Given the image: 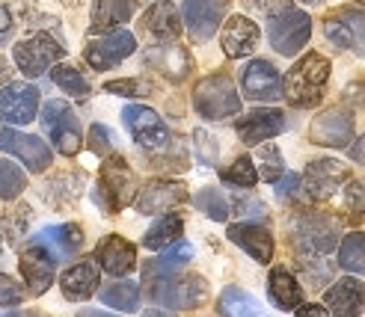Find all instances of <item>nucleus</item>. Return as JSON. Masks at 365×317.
<instances>
[{
  "label": "nucleus",
  "mask_w": 365,
  "mask_h": 317,
  "mask_svg": "<svg viewBox=\"0 0 365 317\" xmlns=\"http://www.w3.org/2000/svg\"><path fill=\"white\" fill-rule=\"evenodd\" d=\"M244 95L250 101H279L282 98V78L273 63L252 60L241 74Z\"/></svg>",
  "instance_id": "14"
},
{
  "label": "nucleus",
  "mask_w": 365,
  "mask_h": 317,
  "mask_svg": "<svg viewBox=\"0 0 365 317\" xmlns=\"http://www.w3.org/2000/svg\"><path fill=\"white\" fill-rule=\"evenodd\" d=\"M259 172H262V178L264 181H277L282 172H285V163H282V155H279V148L277 145H262L259 148Z\"/></svg>",
  "instance_id": "39"
},
{
  "label": "nucleus",
  "mask_w": 365,
  "mask_h": 317,
  "mask_svg": "<svg viewBox=\"0 0 365 317\" xmlns=\"http://www.w3.org/2000/svg\"><path fill=\"white\" fill-rule=\"evenodd\" d=\"M259 181V170H255L252 157H238L229 170H223V184H232V187H252Z\"/></svg>",
  "instance_id": "38"
},
{
  "label": "nucleus",
  "mask_w": 365,
  "mask_h": 317,
  "mask_svg": "<svg viewBox=\"0 0 365 317\" xmlns=\"http://www.w3.org/2000/svg\"><path fill=\"white\" fill-rule=\"evenodd\" d=\"M235 130H238L241 142H247V145L267 142V140H273L277 134H282V130H285V113H282V110H273V107L250 110L247 116L238 119Z\"/></svg>",
  "instance_id": "15"
},
{
  "label": "nucleus",
  "mask_w": 365,
  "mask_h": 317,
  "mask_svg": "<svg viewBox=\"0 0 365 317\" xmlns=\"http://www.w3.org/2000/svg\"><path fill=\"white\" fill-rule=\"evenodd\" d=\"M351 157H354L356 163H362V166H365V134H362V137H359V142L351 148Z\"/></svg>",
  "instance_id": "50"
},
{
  "label": "nucleus",
  "mask_w": 365,
  "mask_h": 317,
  "mask_svg": "<svg viewBox=\"0 0 365 317\" xmlns=\"http://www.w3.org/2000/svg\"><path fill=\"white\" fill-rule=\"evenodd\" d=\"M226 15V0H185V24L196 42H208Z\"/></svg>",
  "instance_id": "17"
},
{
  "label": "nucleus",
  "mask_w": 365,
  "mask_h": 317,
  "mask_svg": "<svg viewBox=\"0 0 365 317\" xmlns=\"http://www.w3.org/2000/svg\"><path fill=\"white\" fill-rule=\"evenodd\" d=\"M193 107L202 119L223 122V119H232L241 113V95L226 74H208L205 80L196 83Z\"/></svg>",
  "instance_id": "3"
},
{
  "label": "nucleus",
  "mask_w": 365,
  "mask_h": 317,
  "mask_svg": "<svg viewBox=\"0 0 365 317\" xmlns=\"http://www.w3.org/2000/svg\"><path fill=\"white\" fill-rule=\"evenodd\" d=\"M143 24L158 42H167V39L173 42V39H178V33H181V21H178V12H175L173 4H155L149 12H145Z\"/></svg>",
  "instance_id": "30"
},
{
  "label": "nucleus",
  "mask_w": 365,
  "mask_h": 317,
  "mask_svg": "<svg viewBox=\"0 0 365 317\" xmlns=\"http://www.w3.org/2000/svg\"><path fill=\"white\" fill-rule=\"evenodd\" d=\"M300 4H309V6H318V4H324V0H300Z\"/></svg>",
  "instance_id": "54"
},
{
  "label": "nucleus",
  "mask_w": 365,
  "mask_h": 317,
  "mask_svg": "<svg viewBox=\"0 0 365 317\" xmlns=\"http://www.w3.org/2000/svg\"><path fill=\"white\" fill-rule=\"evenodd\" d=\"M51 78H53V83H57L63 92H68L71 98H86L89 95V80L83 78L75 66H57L51 71Z\"/></svg>",
  "instance_id": "35"
},
{
  "label": "nucleus",
  "mask_w": 365,
  "mask_h": 317,
  "mask_svg": "<svg viewBox=\"0 0 365 317\" xmlns=\"http://www.w3.org/2000/svg\"><path fill=\"white\" fill-rule=\"evenodd\" d=\"M137 193V178L128 170V163L116 155H107L104 166H101V181L93 193V199L101 204L104 211H122L128 202Z\"/></svg>",
  "instance_id": "4"
},
{
  "label": "nucleus",
  "mask_w": 365,
  "mask_h": 317,
  "mask_svg": "<svg viewBox=\"0 0 365 317\" xmlns=\"http://www.w3.org/2000/svg\"><path fill=\"white\" fill-rule=\"evenodd\" d=\"M250 4H252L255 9H259L262 15H267V18H273L277 12H282V9H288V6H291L288 0H250Z\"/></svg>",
  "instance_id": "47"
},
{
  "label": "nucleus",
  "mask_w": 365,
  "mask_h": 317,
  "mask_svg": "<svg viewBox=\"0 0 365 317\" xmlns=\"http://www.w3.org/2000/svg\"><path fill=\"white\" fill-rule=\"evenodd\" d=\"M78 317H116V314H107V311H98V308H86Z\"/></svg>",
  "instance_id": "51"
},
{
  "label": "nucleus",
  "mask_w": 365,
  "mask_h": 317,
  "mask_svg": "<svg viewBox=\"0 0 365 317\" xmlns=\"http://www.w3.org/2000/svg\"><path fill=\"white\" fill-rule=\"evenodd\" d=\"M190 258H193V246L187 244V240H175L173 246H167V249H163V255H160V264L181 267V264H187Z\"/></svg>",
  "instance_id": "42"
},
{
  "label": "nucleus",
  "mask_w": 365,
  "mask_h": 317,
  "mask_svg": "<svg viewBox=\"0 0 365 317\" xmlns=\"http://www.w3.org/2000/svg\"><path fill=\"white\" fill-rule=\"evenodd\" d=\"M217 311L223 317H259L262 314V306L259 300L244 291V288H226L220 293V300H217Z\"/></svg>",
  "instance_id": "31"
},
{
  "label": "nucleus",
  "mask_w": 365,
  "mask_h": 317,
  "mask_svg": "<svg viewBox=\"0 0 365 317\" xmlns=\"http://www.w3.org/2000/svg\"><path fill=\"white\" fill-rule=\"evenodd\" d=\"M89 148L98 155V157H107V155H113V148H116V134L107 125H93L89 128Z\"/></svg>",
  "instance_id": "40"
},
{
  "label": "nucleus",
  "mask_w": 365,
  "mask_h": 317,
  "mask_svg": "<svg viewBox=\"0 0 365 317\" xmlns=\"http://www.w3.org/2000/svg\"><path fill=\"white\" fill-rule=\"evenodd\" d=\"M309 36H312V21H309L306 12H300L294 6L277 12L267 24V39H270L273 51L282 53V57H294L309 42Z\"/></svg>",
  "instance_id": "7"
},
{
  "label": "nucleus",
  "mask_w": 365,
  "mask_h": 317,
  "mask_svg": "<svg viewBox=\"0 0 365 317\" xmlns=\"http://www.w3.org/2000/svg\"><path fill=\"white\" fill-rule=\"evenodd\" d=\"M348 178H351L348 170H344L339 160H330V157L312 160L306 170V190L312 199H330L344 187Z\"/></svg>",
  "instance_id": "18"
},
{
  "label": "nucleus",
  "mask_w": 365,
  "mask_h": 317,
  "mask_svg": "<svg viewBox=\"0 0 365 317\" xmlns=\"http://www.w3.org/2000/svg\"><path fill=\"white\" fill-rule=\"evenodd\" d=\"M96 261L101 264L104 273H110V276H128V273L137 267V249L128 244L125 237L110 234V237H104L101 244L96 246Z\"/></svg>",
  "instance_id": "21"
},
{
  "label": "nucleus",
  "mask_w": 365,
  "mask_h": 317,
  "mask_svg": "<svg viewBox=\"0 0 365 317\" xmlns=\"http://www.w3.org/2000/svg\"><path fill=\"white\" fill-rule=\"evenodd\" d=\"M193 204L199 211H202L205 217H211V219H217V222H223L226 217H229V202H226V196L220 193V190H214V187H205L202 193H196L193 196Z\"/></svg>",
  "instance_id": "37"
},
{
  "label": "nucleus",
  "mask_w": 365,
  "mask_h": 317,
  "mask_svg": "<svg viewBox=\"0 0 365 317\" xmlns=\"http://www.w3.org/2000/svg\"><path fill=\"white\" fill-rule=\"evenodd\" d=\"M60 288H63V296L71 303H83L89 296L96 293L98 288V270L96 264H75L68 267L60 279Z\"/></svg>",
  "instance_id": "27"
},
{
  "label": "nucleus",
  "mask_w": 365,
  "mask_h": 317,
  "mask_svg": "<svg viewBox=\"0 0 365 317\" xmlns=\"http://www.w3.org/2000/svg\"><path fill=\"white\" fill-rule=\"evenodd\" d=\"M267 293H270L273 306L282 308V311H294L303 303V288L297 285V279L285 267H273V273L267 279Z\"/></svg>",
  "instance_id": "28"
},
{
  "label": "nucleus",
  "mask_w": 365,
  "mask_h": 317,
  "mask_svg": "<svg viewBox=\"0 0 365 317\" xmlns=\"http://www.w3.org/2000/svg\"><path fill=\"white\" fill-rule=\"evenodd\" d=\"M12 53H15L18 68H21L27 78H39V74L48 71V66H53L57 60L66 57V48L57 39H51L48 33H36L30 39L18 42Z\"/></svg>",
  "instance_id": "9"
},
{
  "label": "nucleus",
  "mask_w": 365,
  "mask_h": 317,
  "mask_svg": "<svg viewBox=\"0 0 365 317\" xmlns=\"http://www.w3.org/2000/svg\"><path fill=\"white\" fill-rule=\"evenodd\" d=\"M181 229H185L181 217L178 214H167L149 229V234H145L143 244H145V249H167L170 244H175V240L181 237Z\"/></svg>",
  "instance_id": "32"
},
{
  "label": "nucleus",
  "mask_w": 365,
  "mask_h": 317,
  "mask_svg": "<svg viewBox=\"0 0 365 317\" xmlns=\"http://www.w3.org/2000/svg\"><path fill=\"white\" fill-rule=\"evenodd\" d=\"M277 196L285 202V199H291V196H297V190H300V178L294 175V172H282L277 181Z\"/></svg>",
  "instance_id": "45"
},
{
  "label": "nucleus",
  "mask_w": 365,
  "mask_h": 317,
  "mask_svg": "<svg viewBox=\"0 0 365 317\" xmlns=\"http://www.w3.org/2000/svg\"><path fill=\"white\" fill-rule=\"evenodd\" d=\"M134 48H137L134 36L128 33V30H119L116 27V30L104 33V36H98V39L89 42L86 51H83V57H86V63L93 66L96 71H107V68L119 66L125 57H131Z\"/></svg>",
  "instance_id": "11"
},
{
  "label": "nucleus",
  "mask_w": 365,
  "mask_h": 317,
  "mask_svg": "<svg viewBox=\"0 0 365 317\" xmlns=\"http://www.w3.org/2000/svg\"><path fill=\"white\" fill-rule=\"evenodd\" d=\"M101 303L119 311H137L140 308V285L137 282H113L101 291Z\"/></svg>",
  "instance_id": "33"
},
{
  "label": "nucleus",
  "mask_w": 365,
  "mask_h": 317,
  "mask_svg": "<svg viewBox=\"0 0 365 317\" xmlns=\"http://www.w3.org/2000/svg\"><path fill=\"white\" fill-rule=\"evenodd\" d=\"M39 113V89L30 83H6L0 89V119L27 125Z\"/></svg>",
  "instance_id": "13"
},
{
  "label": "nucleus",
  "mask_w": 365,
  "mask_h": 317,
  "mask_svg": "<svg viewBox=\"0 0 365 317\" xmlns=\"http://www.w3.org/2000/svg\"><path fill=\"white\" fill-rule=\"evenodd\" d=\"M137 9V0H96L93 4V27L96 30H116L128 24Z\"/></svg>",
  "instance_id": "29"
},
{
  "label": "nucleus",
  "mask_w": 365,
  "mask_h": 317,
  "mask_svg": "<svg viewBox=\"0 0 365 317\" xmlns=\"http://www.w3.org/2000/svg\"><path fill=\"white\" fill-rule=\"evenodd\" d=\"M0 152H9L18 160H24L30 172H45L51 166V148L33 134H21L12 128H0Z\"/></svg>",
  "instance_id": "12"
},
{
  "label": "nucleus",
  "mask_w": 365,
  "mask_h": 317,
  "mask_svg": "<svg viewBox=\"0 0 365 317\" xmlns=\"http://www.w3.org/2000/svg\"><path fill=\"white\" fill-rule=\"evenodd\" d=\"M339 264L351 273H365V234L354 232L341 240L339 246Z\"/></svg>",
  "instance_id": "34"
},
{
  "label": "nucleus",
  "mask_w": 365,
  "mask_h": 317,
  "mask_svg": "<svg viewBox=\"0 0 365 317\" xmlns=\"http://www.w3.org/2000/svg\"><path fill=\"white\" fill-rule=\"evenodd\" d=\"M309 137H312V142L318 145H330V148H344L351 140H354V116L348 113V110H327V113H321L312 128H309Z\"/></svg>",
  "instance_id": "16"
},
{
  "label": "nucleus",
  "mask_w": 365,
  "mask_h": 317,
  "mask_svg": "<svg viewBox=\"0 0 365 317\" xmlns=\"http://www.w3.org/2000/svg\"><path fill=\"white\" fill-rule=\"evenodd\" d=\"M143 317H175V314H170V311H158V308H152V311H143Z\"/></svg>",
  "instance_id": "53"
},
{
  "label": "nucleus",
  "mask_w": 365,
  "mask_h": 317,
  "mask_svg": "<svg viewBox=\"0 0 365 317\" xmlns=\"http://www.w3.org/2000/svg\"><path fill=\"white\" fill-rule=\"evenodd\" d=\"M291 240L303 258H327L336 249V226L327 217L300 214L291 222Z\"/></svg>",
  "instance_id": "6"
},
{
  "label": "nucleus",
  "mask_w": 365,
  "mask_h": 317,
  "mask_svg": "<svg viewBox=\"0 0 365 317\" xmlns=\"http://www.w3.org/2000/svg\"><path fill=\"white\" fill-rule=\"evenodd\" d=\"M42 128L60 155L71 157V155L81 152V142H83L81 122L75 116V110H71L66 101H48L42 107Z\"/></svg>",
  "instance_id": "5"
},
{
  "label": "nucleus",
  "mask_w": 365,
  "mask_h": 317,
  "mask_svg": "<svg viewBox=\"0 0 365 317\" xmlns=\"http://www.w3.org/2000/svg\"><path fill=\"white\" fill-rule=\"evenodd\" d=\"M181 202H187V187L181 181H152L140 190L137 211L140 214H158V211L175 208Z\"/></svg>",
  "instance_id": "20"
},
{
  "label": "nucleus",
  "mask_w": 365,
  "mask_h": 317,
  "mask_svg": "<svg viewBox=\"0 0 365 317\" xmlns=\"http://www.w3.org/2000/svg\"><path fill=\"white\" fill-rule=\"evenodd\" d=\"M226 237L232 244H238L247 255H252L259 264H267L273 258V237L259 222H235V226H229Z\"/></svg>",
  "instance_id": "23"
},
{
  "label": "nucleus",
  "mask_w": 365,
  "mask_h": 317,
  "mask_svg": "<svg viewBox=\"0 0 365 317\" xmlns=\"http://www.w3.org/2000/svg\"><path fill=\"white\" fill-rule=\"evenodd\" d=\"M104 89L113 92V95H145V92H149V86L143 80H110Z\"/></svg>",
  "instance_id": "44"
},
{
  "label": "nucleus",
  "mask_w": 365,
  "mask_h": 317,
  "mask_svg": "<svg viewBox=\"0 0 365 317\" xmlns=\"http://www.w3.org/2000/svg\"><path fill=\"white\" fill-rule=\"evenodd\" d=\"M27 187V178L21 172V166L12 160H0V199H15L21 196V190Z\"/></svg>",
  "instance_id": "36"
},
{
  "label": "nucleus",
  "mask_w": 365,
  "mask_h": 317,
  "mask_svg": "<svg viewBox=\"0 0 365 317\" xmlns=\"http://www.w3.org/2000/svg\"><path fill=\"white\" fill-rule=\"evenodd\" d=\"M235 211L241 217H264V204L259 199H235Z\"/></svg>",
  "instance_id": "46"
},
{
  "label": "nucleus",
  "mask_w": 365,
  "mask_h": 317,
  "mask_svg": "<svg viewBox=\"0 0 365 317\" xmlns=\"http://www.w3.org/2000/svg\"><path fill=\"white\" fill-rule=\"evenodd\" d=\"M21 296H24L21 285H18L15 279H9L6 273H0V306H18Z\"/></svg>",
  "instance_id": "43"
},
{
  "label": "nucleus",
  "mask_w": 365,
  "mask_h": 317,
  "mask_svg": "<svg viewBox=\"0 0 365 317\" xmlns=\"http://www.w3.org/2000/svg\"><path fill=\"white\" fill-rule=\"evenodd\" d=\"M122 122L128 128V134L134 137L137 145L143 148H167L170 145V130L167 122H163L152 107H143V104H128L122 110Z\"/></svg>",
  "instance_id": "10"
},
{
  "label": "nucleus",
  "mask_w": 365,
  "mask_h": 317,
  "mask_svg": "<svg viewBox=\"0 0 365 317\" xmlns=\"http://www.w3.org/2000/svg\"><path fill=\"white\" fill-rule=\"evenodd\" d=\"M145 296L167 308H199L208 300V288L199 276L175 273L170 264H149L145 267Z\"/></svg>",
  "instance_id": "1"
},
{
  "label": "nucleus",
  "mask_w": 365,
  "mask_h": 317,
  "mask_svg": "<svg viewBox=\"0 0 365 317\" xmlns=\"http://www.w3.org/2000/svg\"><path fill=\"white\" fill-rule=\"evenodd\" d=\"M294 317H330V311L321 306H300V308H294Z\"/></svg>",
  "instance_id": "49"
},
{
  "label": "nucleus",
  "mask_w": 365,
  "mask_h": 317,
  "mask_svg": "<svg viewBox=\"0 0 365 317\" xmlns=\"http://www.w3.org/2000/svg\"><path fill=\"white\" fill-rule=\"evenodd\" d=\"M193 145H196V155H199V160H202L205 166H214L217 163V140L208 134V130H202V128H196L193 130Z\"/></svg>",
  "instance_id": "41"
},
{
  "label": "nucleus",
  "mask_w": 365,
  "mask_h": 317,
  "mask_svg": "<svg viewBox=\"0 0 365 317\" xmlns=\"http://www.w3.org/2000/svg\"><path fill=\"white\" fill-rule=\"evenodd\" d=\"M220 45L226 51V57L241 60V57H247V53H252L255 45H259V27H255L250 18H244V15H235V18H229L226 27H223Z\"/></svg>",
  "instance_id": "25"
},
{
  "label": "nucleus",
  "mask_w": 365,
  "mask_h": 317,
  "mask_svg": "<svg viewBox=\"0 0 365 317\" xmlns=\"http://www.w3.org/2000/svg\"><path fill=\"white\" fill-rule=\"evenodd\" d=\"M12 18H9V12L4 9V6H0V45H4L6 39H9V36H12Z\"/></svg>",
  "instance_id": "48"
},
{
  "label": "nucleus",
  "mask_w": 365,
  "mask_h": 317,
  "mask_svg": "<svg viewBox=\"0 0 365 317\" xmlns=\"http://www.w3.org/2000/svg\"><path fill=\"white\" fill-rule=\"evenodd\" d=\"M324 306L336 317H359L365 311V288L356 279H341L324 296Z\"/></svg>",
  "instance_id": "24"
},
{
  "label": "nucleus",
  "mask_w": 365,
  "mask_h": 317,
  "mask_svg": "<svg viewBox=\"0 0 365 317\" xmlns=\"http://www.w3.org/2000/svg\"><path fill=\"white\" fill-rule=\"evenodd\" d=\"M33 240L39 246H45L53 261H68L71 255L81 252L83 232H81V226H71V222H66V226H48V229H42Z\"/></svg>",
  "instance_id": "22"
},
{
  "label": "nucleus",
  "mask_w": 365,
  "mask_h": 317,
  "mask_svg": "<svg viewBox=\"0 0 365 317\" xmlns=\"http://www.w3.org/2000/svg\"><path fill=\"white\" fill-rule=\"evenodd\" d=\"M324 33L336 48L365 57V9H356V6L336 9L324 21Z\"/></svg>",
  "instance_id": "8"
},
{
  "label": "nucleus",
  "mask_w": 365,
  "mask_h": 317,
  "mask_svg": "<svg viewBox=\"0 0 365 317\" xmlns=\"http://www.w3.org/2000/svg\"><path fill=\"white\" fill-rule=\"evenodd\" d=\"M0 317H42L39 311H9V314H0Z\"/></svg>",
  "instance_id": "52"
},
{
  "label": "nucleus",
  "mask_w": 365,
  "mask_h": 317,
  "mask_svg": "<svg viewBox=\"0 0 365 317\" xmlns=\"http://www.w3.org/2000/svg\"><path fill=\"white\" fill-rule=\"evenodd\" d=\"M53 267H57V261L48 255L45 246H39L33 240V244L24 249V255H21V276H24L27 291L36 293V296L45 293L51 288V282H53Z\"/></svg>",
  "instance_id": "19"
},
{
  "label": "nucleus",
  "mask_w": 365,
  "mask_h": 317,
  "mask_svg": "<svg viewBox=\"0 0 365 317\" xmlns=\"http://www.w3.org/2000/svg\"><path fill=\"white\" fill-rule=\"evenodd\" d=\"M330 80V63L321 53H306L303 60L291 66L282 83V95L294 107H315L324 98V86Z\"/></svg>",
  "instance_id": "2"
},
{
  "label": "nucleus",
  "mask_w": 365,
  "mask_h": 317,
  "mask_svg": "<svg viewBox=\"0 0 365 317\" xmlns=\"http://www.w3.org/2000/svg\"><path fill=\"white\" fill-rule=\"evenodd\" d=\"M145 60H149V66H155L160 74H167L170 80H181V78H185V74L190 71L187 51L178 48V45L160 42V45H155V48L145 51Z\"/></svg>",
  "instance_id": "26"
}]
</instances>
